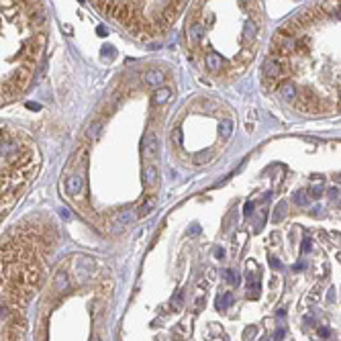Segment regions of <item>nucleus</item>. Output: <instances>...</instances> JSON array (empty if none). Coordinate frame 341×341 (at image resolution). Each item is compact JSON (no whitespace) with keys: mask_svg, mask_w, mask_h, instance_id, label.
<instances>
[{"mask_svg":"<svg viewBox=\"0 0 341 341\" xmlns=\"http://www.w3.org/2000/svg\"><path fill=\"white\" fill-rule=\"evenodd\" d=\"M264 86L306 114L339 111V8L313 4L282 25L262 65Z\"/></svg>","mask_w":341,"mask_h":341,"instance_id":"1","label":"nucleus"},{"mask_svg":"<svg viewBox=\"0 0 341 341\" xmlns=\"http://www.w3.org/2000/svg\"><path fill=\"white\" fill-rule=\"evenodd\" d=\"M260 33L258 2H196L186 23V45L209 74L235 78L251 63Z\"/></svg>","mask_w":341,"mask_h":341,"instance_id":"2","label":"nucleus"},{"mask_svg":"<svg viewBox=\"0 0 341 341\" xmlns=\"http://www.w3.org/2000/svg\"><path fill=\"white\" fill-rule=\"evenodd\" d=\"M23 225L0 241V341H23L27 306L45 276V241Z\"/></svg>","mask_w":341,"mask_h":341,"instance_id":"3","label":"nucleus"},{"mask_svg":"<svg viewBox=\"0 0 341 341\" xmlns=\"http://www.w3.org/2000/svg\"><path fill=\"white\" fill-rule=\"evenodd\" d=\"M43 45L45 10L41 2H0V107L29 88Z\"/></svg>","mask_w":341,"mask_h":341,"instance_id":"4","label":"nucleus"},{"mask_svg":"<svg viewBox=\"0 0 341 341\" xmlns=\"http://www.w3.org/2000/svg\"><path fill=\"white\" fill-rule=\"evenodd\" d=\"M41 162V151L31 135L0 121V223L37 178Z\"/></svg>","mask_w":341,"mask_h":341,"instance_id":"5","label":"nucleus"},{"mask_svg":"<svg viewBox=\"0 0 341 341\" xmlns=\"http://www.w3.org/2000/svg\"><path fill=\"white\" fill-rule=\"evenodd\" d=\"M188 2H94V6L141 39H149L172 25Z\"/></svg>","mask_w":341,"mask_h":341,"instance_id":"6","label":"nucleus"},{"mask_svg":"<svg viewBox=\"0 0 341 341\" xmlns=\"http://www.w3.org/2000/svg\"><path fill=\"white\" fill-rule=\"evenodd\" d=\"M84 188V178L80 174H72V176H67L65 182H63V190L65 194L70 196V198H76Z\"/></svg>","mask_w":341,"mask_h":341,"instance_id":"7","label":"nucleus"},{"mask_svg":"<svg viewBox=\"0 0 341 341\" xmlns=\"http://www.w3.org/2000/svg\"><path fill=\"white\" fill-rule=\"evenodd\" d=\"M143 180H145V184L149 186V188H153V186H158V180H160L158 166H147V168L143 170Z\"/></svg>","mask_w":341,"mask_h":341,"instance_id":"8","label":"nucleus"},{"mask_svg":"<svg viewBox=\"0 0 341 341\" xmlns=\"http://www.w3.org/2000/svg\"><path fill=\"white\" fill-rule=\"evenodd\" d=\"M219 135H221V139L223 141H227L233 135V121L231 118H223V121L219 123Z\"/></svg>","mask_w":341,"mask_h":341,"instance_id":"9","label":"nucleus"},{"mask_svg":"<svg viewBox=\"0 0 341 341\" xmlns=\"http://www.w3.org/2000/svg\"><path fill=\"white\" fill-rule=\"evenodd\" d=\"M145 82L149 84V86H160V84L164 82V74L160 70H149L145 74Z\"/></svg>","mask_w":341,"mask_h":341,"instance_id":"10","label":"nucleus"},{"mask_svg":"<svg viewBox=\"0 0 341 341\" xmlns=\"http://www.w3.org/2000/svg\"><path fill=\"white\" fill-rule=\"evenodd\" d=\"M170 96H172V90L170 88H158V92L153 94V102H156V105H162V102H166Z\"/></svg>","mask_w":341,"mask_h":341,"instance_id":"11","label":"nucleus"},{"mask_svg":"<svg viewBox=\"0 0 341 341\" xmlns=\"http://www.w3.org/2000/svg\"><path fill=\"white\" fill-rule=\"evenodd\" d=\"M311 194H313L315 198H319V196L323 194V186H319V184H317V186H313V188H311Z\"/></svg>","mask_w":341,"mask_h":341,"instance_id":"12","label":"nucleus"},{"mask_svg":"<svg viewBox=\"0 0 341 341\" xmlns=\"http://www.w3.org/2000/svg\"><path fill=\"white\" fill-rule=\"evenodd\" d=\"M282 213H284V202H282L280 207L276 209V215H274V219H276V221H280V219H282Z\"/></svg>","mask_w":341,"mask_h":341,"instance_id":"13","label":"nucleus"},{"mask_svg":"<svg viewBox=\"0 0 341 341\" xmlns=\"http://www.w3.org/2000/svg\"><path fill=\"white\" fill-rule=\"evenodd\" d=\"M225 278H227L231 284H233V282H237V276L233 274V272H225Z\"/></svg>","mask_w":341,"mask_h":341,"instance_id":"14","label":"nucleus"},{"mask_svg":"<svg viewBox=\"0 0 341 341\" xmlns=\"http://www.w3.org/2000/svg\"><path fill=\"white\" fill-rule=\"evenodd\" d=\"M274 337H276V339H282V337H284V329H278V331H276V335H274Z\"/></svg>","mask_w":341,"mask_h":341,"instance_id":"15","label":"nucleus"},{"mask_svg":"<svg viewBox=\"0 0 341 341\" xmlns=\"http://www.w3.org/2000/svg\"><path fill=\"white\" fill-rule=\"evenodd\" d=\"M92 341H100V339H98V337H96V335H94V337H92Z\"/></svg>","mask_w":341,"mask_h":341,"instance_id":"16","label":"nucleus"}]
</instances>
